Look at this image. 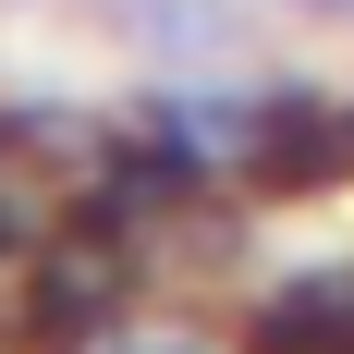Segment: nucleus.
I'll return each mask as SVG.
<instances>
[{
  "instance_id": "f257e3e1",
  "label": "nucleus",
  "mask_w": 354,
  "mask_h": 354,
  "mask_svg": "<svg viewBox=\"0 0 354 354\" xmlns=\"http://www.w3.org/2000/svg\"><path fill=\"white\" fill-rule=\"evenodd\" d=\"M257 171H269V183L354 171V122H342V110H269V122H257Z\"/></svg>"
},
{
  "instance_id": "f03ea898",
  "label": "nucleus",
  "mask_w": 354,
  "mask_h": 354,
  "mask_svg": "<svg viewBox=\"0 0 354 354\" xmlns=\"http://www.w3.org/2000/svg\"><path fill=\"white\" fill-rule=\"evenodd\" d=\"M257 354H354V306L342 293H293L257 318Z\"/></svg>"
}]
</instances>
